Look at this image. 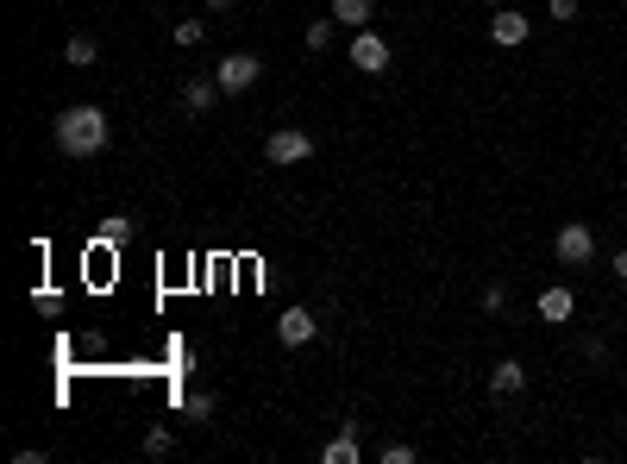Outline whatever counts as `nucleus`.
Wrapping results in <instances>:
<instances>
[{"label": "nucleus", "instance_id": "obj_16", "mask_svg": "<svg viewBox=\"0 0 627 464\" xmlns=\"http://www.w3.org/2000/svg\"><path fill=\"white\" fill-rule=\"evenodd\" d=\"M170 452H176V433L170 427H151L145 433V458H170Z\"/></svg>", "mask_w": 627, "mask_h": 464}, {"label": "nucleus", "instance_id": "obj_12", "mask_svg": "<svg viewBox=\"0 0 627 464\" xmlns=\"http://www.w3.org/2000/svg\"><path fill=\"white\" fill-rule=\"evenodd\" d=\"M370 13H377V7H370V0H333V19H339V26H370Z\"/></svg>", "mask_w": 627, "mask_h": 464}, {"label": "nucleus", "instance_id": "obj_11", "mask_svg": "<svg viewBox=\"0 0 627 464\" xmlns=\"http://www.w3.org/2000/svg\"><path fill=\"white\" fill-rule=\"evenodd\" d=\"M521 389H527V370H521L515 358L490 364V396H521Z\"/></svg>", "mask_w": 627, "mask_h": 464}, {"label": "nucleus", "instance_id": "obj_15", "mask_svg": "<svg viewBox=\"0 0 627 464\" xmlns=\"http://www.w3.org/2000/svg\"><path fill=\"white\" fill-rule=\"evenodd\" d=\"M170 38L182 44V51H195V44L207 38V26H201V19H176V26H170Z\"/></svg>", "mask_w": 627, "mask_h": 464}, {"label": "nucleus", "instance_id": "obj_21", "mask_svg": "<svg viewBox=\"0 0 627 464\" xmlns=\"http://www.w3.org/2000/svg\"><path fill=\"white\" fill-rule=\"evenodd\" d=\"M383 464H414V446H383Z\"/></svg>", "mask_w": 627, "mask_h": 464}, {"label": "nucleus", "instance_id": "obj_6", "mask_svg": "<svg viewBox=\"0 0 627 464\" xmlns=\"http://www.w3.org/2000/svg\"><path fill=\"white\" fill-rule=\"evenodd\" d=\"M314 333H320V320L308 308H283V314H276V339H283L289 352H295V345H308Z\"/></svg>", "mask_w": 627, "mask_h": 464}, {"label": "nucleus", "instance_id": "obj_5", "mask_svg": "<svg viewBox=\"0 0 627 464\" xmlns=\"http://www.w3.org/2000/svg\"><path fill=\"white\" fill-rule=\"evenodd\" d=\"M352 69H364V76H383V69H389V38L370 32V26H358V38H352Z\"/></svg>", "mask_w": 627, "mask_h": 464}, {"label": "nucleus", "instance_id": "obj_22", "mask_svg": "<svg viewBox=\"0 0 627 464\" xmlns=\"http://www.w3.org/2000/svg\"><path fill=\"white\" fill-rule=\"evenodd\" d=\"M615 276H621V283H627V251H621V258H615Z\"/></svg>", "mask_w": 627, "mask_h": 464}, {"label": "nucleus", "instance_id": "obj_7", "mask_svg": "<svg viewBox=\"0 0 627 464\" xmlns=\"http://www.w3.org/2000/svg\"><path fill=\"white\" fill-rule=\"evenodd\" d=\"M577 314V295L565 289V283H552V289H540V320L546 327H565V320Z\"/></svg>", "mask_w": 627, "mask_h": 464}, {"label": "nucleus", "instance_id": "obj_8", "mask_svg": "<svg viewBox=\"0 0 627 464\" xmlns=\"http://www.w3.org/2000/svg\"><path fill=\"white\" fill-rule=\"evenodd\" d=\"M527 32H533V26H527V13H515V7H502V13L490 19V38L502 44V51H515V44H527Z\"/></svg>", "mask_w": 627, "mask_h": 464}, {"label": "nucleus", "instance_id": "obj_20", "mask_svg": "<svg viewBox=\"0 0 627 464\" xmlns=\"http://www.w3.org/2000/svg\"><path fill=\"white\" fill-rule=\"evenodd\" d=\"M546 13L552 19H577V13H584V0H546Z\"/></svg>", "mask_w": 627, "mask_h": 464}, {"label": "nucleus", "instance_id": "obj_19", "mask_svg": "<svg viewBox=\"0 0 627 464\" xmlns=\"http://www.w3.org/2000/svg\"><path fill=\"white\" fill-rule=\"evenodd\" d=\"M502 308H508V289L490 283V289H483V314H502Z\"/></svg>", "mask_w": 627, "mask_h": 464}, {"label": "nucleus", "instance_id": "obj_17", "mask_svg": "<svg viewBox=\"0 0 627 464\" xmlns=\"http://www.w3.org/2000/svg\"><path fill=\"white\" fill-rule=\"evenodd\" d=\"M327 44H333V19H314L308 26V51H327Z\"/></svg>", "mask_w": 627, "mask_h": 464}, {"label": "nucleus", "instance_id": "obj_13", "mask_svg": "<svg viewBox=\"0 0 627 464\" xmlns=\"http://www.w3.org/2000/svg\"><path fill=\"white\" fill-rule=\"evenodd\" d=\"M182 421H189V427L214 421V396H207V389H195V396H182Z\"/></svg>", "mask_w": 627, "mask_h": 464}, {"label": "nucleus", "instance_id": "obj_14", "mask_svg": "<svg viewBox=\"0 0 627 464\" xmlns=\"http://www.w3.org/2000/svg\"><path fill=\"white\" fill-rule=\"evenodd\" d=\"M63 57H69V63H76V69H88V63H95V57H101V44H95V38H88V32H76V38H69V44H63Z\"/></svg>", "mask_w": 627, "mask_h": 464}, {"label": "nucleus", "instance_id": "obj_18", "mask_svg": "<svg viewBox=\"0 0 627 464\" xmlns=\"http://www.w3.org/2000/svg\"><path fill=\"white\" fill-rule=\"evenodd\" d=\"M126 239H132L126 220H107V226H101V245H126Z\"/></svg>", "mask_w": 627, "mask_h": 464}, {"label": "nucleus", "instance_id": "obj_23", "mask_svg": "<svg viewBox=\"0 0 627 464\" xmlns=\"http://www.w3.org/2000/svg\"><path fill=\"white\" fill-rule=\"evenodd\" d=\"M232 7V0H207V13H226Z\"/></svg>", "mask_w": 627, "mask_h": 464}, {"label": "nucleus", "instance_id": "obj_2", "mask_svg": "<svg viewBox=\"0 0 627 464\" xmlns=\"http://www.w3.org/2000/svg\"><path fill=\"white\" fill-rule=\"evenodd\" d=\"M264 157H270L276 170H289V164H308V157H314V138L301 132V126H283V132H270V138H264Z\"/></svg>", "mask_w": 627, "mask_h": 464}, {"label": "nucleus", "instance_id": "obj_9", "mask_svg": "<svg viewBox=\"0 0 627 464\" xmlns=\"http://www.w3.org/2000/svg\"><path fill=\"white\" fill-rule=\"evenodd\" d=\"M320 458H327V464H358V458H364V452H358V421H339V433L320 446Z\"/></svg>", "mask_w": 627, "mask_h": 464}, {"label": "nucleus", "instance_id": "obj_10", "mask_svg": "<svg viewBox=\"0 0 627 464\" xmlns=\"http://www.w3.org/2000/svg\"><path fill=\"white\" fill-rule=\"evenodd\" d=\"M220 95H226V88H220L214 76H189V82H182V107H189V113H207Z\"/></svg>", "mask_w": 627, "mask_h": 464}, {"label": "nucleus", "instance_id": "obj_3", "mask_svg": "<svg viewBox=\"0 0 627 464\" xmlns=\"http://www.w3.org/2000/svg\"><path fill=\"white\" fill-rule=\"evenodd\" d=\"M552 258H559V264H590L596 258V232L584 220H565L559 239H552Z\"/></svg>", "mask_w": 627, "mask_h": 464}, {"label": "nucleus", "instance_id": "obj_1", "mask_svg": "<svg viewBox=\"0 0 627 464\" xmlns=\"http://www.w3.org/2000/svg\"><path fill=\"white\" fill-rule=\"evenodd\" d=\"M107 113L101 107H63L57 120H51V138H57V151L63 157H101L107 151Z\"/></svg>", "mask_w": 627, "mask_h": 464}, {"label": "nucleus", "instance_id": "obj_4", "mask_svg": "<svg viewBox=\"0 0 627 464\" xmlns=\"http://www.w3.org/2000/svg\"><path fill=\"white\" fill-rule=\"evenodd\" d=\"M258 76H264V63L251 57V51H232V57H220V69H214V82L226 88V95H245Z\"/></svg>", "mask_w": 627, "mask_h": 464}]
</instances>
